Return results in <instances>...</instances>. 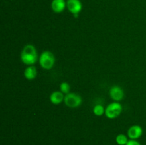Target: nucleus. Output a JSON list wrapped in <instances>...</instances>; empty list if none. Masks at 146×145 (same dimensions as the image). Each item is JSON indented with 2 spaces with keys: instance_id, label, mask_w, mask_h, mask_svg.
<instances>
[{
  "instance_id": "obj_8",
  "label": "nucleus",
  "mask_w": 146,
  "mask_h": 145,
  "mask_svg": "<svg viewBox=\"0 0 146 145\" xmlns=\"http://www.w3.org/2000/svg\"><path fill=\"white\" fill-rule=\"evenodd\" d=\"M51 9L55 13H61L66 7L65 0H53L51 1Z\"/></svg>"
},
{
  "instance_id": "obj_11",
  "label": "nucleus",
  "mask_w": 146,
  "mask_h": 145,
  "mask_svg": "<svg viewBox=\"0 0 146 145\" xmlns=\"http://www.w3.org/2000/svg\"><path fill=\"white\" fill-rule=\"evenodd\" d=\"M115 142L118 145H126L128 140L127 136L123 134H120L115 138Z\"/></svg>"
},
{
  "instance_id": "obj_7",
  "label": "nucleus",
  "mask_w": 146,
  "mask_h": 145,
  "mask_svg": "<svg viewBox=\"0 0 146 145\" xmlns=\"http://www.w3.org/2000/svg\"><path fill=\"white\" fill-rule=\"evenodd\" d=\"M142 134L143 128L139 125H133L128 130V136L131 139H138Z\"/></svg>"
},
{
  "instance_id": "obj_3",
  "label": "nucleus",
  "mask_w": 146,
  "mask_h": 145,
  "mask_svg": "<svg viewBox=\"0 0 146 145\" xmlns=\"http://www.w3.org/2000/svg\"><path fill=\"white\" fill-rule=\"evenodd\" d=\"M122 105L118 102L109 104L105 109V115L108 119H115L122 112Z\"/></svg>"
},
{
  "instance_id": "obj_13",
  "label": "nucleus",
  "mask_w": 146,
  "mask_h": 145,
  "mask_svg": "<svg viewBox=\"0 0 146 145\" xmlns=\"http://www.w3.org/2000/svg\"><path fill=\"white\" fill-rule=\"evenodd\" d=\"M70 85L68 82H61V85H60V90H61V92H62L64 94H68L70 92Z\"/></svg>"
},
{
  "instance_id": "obj_10",
  "label": "nucleus",
  "mask_w": 146,
  "mask_h": 145,
  "mask_svg": "<svg viewBox=\"0 0 146 145\" xmlns=\"http://www.w3.org/2000/svg\"><path fill=\"white\" fill-rule=\"evenodd\" d=\"M24 77L29 80L35 79L37 75V71L36 68L34 65H29L25 69L24 72Z\"/></svg>"
},
{
  "instance_id": "obj_14",
  "label": "nucleus",
  "mask_w": 146,
  "mask_h": 145,
  "mask_svg": "<svg viewBox=\"0 0 146 145\" xmlns=\"http://www.w3.org/2000/svg\"><path fill=\"white\" fill-rule=\"evenodd\" d=\"M126 145H141L140 144L139 142L136 140V139H130L128 140V143L126 144Z\"/></svg>"
},
{
  "instance_id": "obj_12",
  "label": "nucleus",
  "mask_w": 146,
  "mask_h": 145,
  "mask_svg": "<svg viewBox=\"0 0 146 145\" xmlns=\"http://www.w3.org/2000/svg\"><path fill=\"white\" fill-rule=\"evenodd\" d=\"M93 112H94V115L96 116H101L105 114V109L101 105H96L94 107Z\"/></svg>"
},
{
  "instance_id": "obj_2",
  "label": "nucleus",
  "mask_w": 146,
  "mask_h": 145,
  "mask_svg": "<svg viewBox=\"0 0 146 145\" xmlns=\"http://www.w3.org/2000/svg\"><path fill=\"white\" fill-rule=\"evenodd\" d=\"M39 64L44 69L50 70L55 64V56L51 51H44L39 57Z\"/></svg>"
},
{
  "instance_id": "obj_9",
  "label": "nucleus",
  "mask_w": 146,
  "mask_h": 145,
  "mask_svg": "<svg viewBox=\"0 0 146 145\" xmlns=\"http://www.w3.org/2000/svg\"><path fill=\"white\" fill-rule=\"evenodd\" d=\"M64 93L61 91H54L50 95V101L54 105H59L64 100Z\"/></svg>"
},
{
  "instance_id": "obj_5",
  "label": "nucleus",
  "mask_w": 146,
  "mask_h": 145,
  "mask_svg": "<svg viewBox=\"0 0 146 145\" xmlns=\"http://www.w3.org/2000/svg\"><path fill=\"white\" fill-rule=\"evenodd\" d=\"M66 7L73 15L77 16L82 10V4L80 0H67Z\"/></svg>"
},
{
  "instance_id": "obj_6",
  "label": "nucleus",
  "mask_w": 146,
  "mask_h": 145,
  "mask_svg": "<svg viewBox=\"0 0 146 145\" xmlns=\"http://www.w3.org/2000/svg\"><path fill=\"white\" fill-rule=\"evenodd\" d=\"M109 94L111 98L116 102L122 100L125 95L123 88L118 85H114L111 87L109 90Z\"/></svg>"
},
{
  "instance_id": "obj_4",
  "label": "nucleus",
  "mask_w": 146,
  "mask_h": 145,
  "mask_svg": "<svg viewBox=\"0 0 146 145\" xmlns=\"http://www.w3.org/2000/svg\"><path fill=\"white\" fill-rule=\"evenodd\" d=\"M64 102L67 107L70 108L78 107L82 103V98L78 94L69 92L64 97Z\"/></svg>"
},
{
  "instance_id": "obj_1",
  "label": "nucleus",
  "mask_w": 146,
  "mask_h": 145,
  "mask_svg": "<svg viewBox=\"0 0 146 145\" xmlns=\"http://www.w3.org/2000/svg\"><path fill=\"white\" fill-rule=\"evenodd\" d=\"M21 60L24 64L33 65L38 60V53L35 47L31 44L25 45L21 51Z\"/></svg>"
}]
</instances>
